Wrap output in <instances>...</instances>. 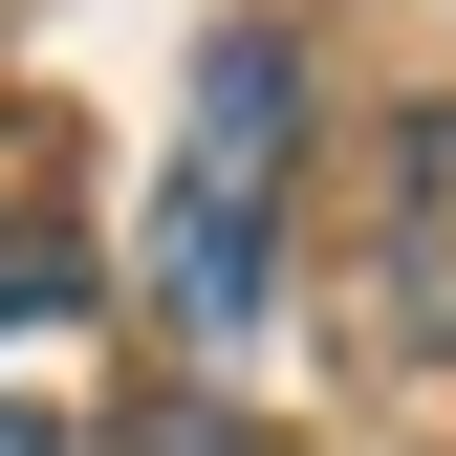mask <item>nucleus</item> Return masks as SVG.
I'll return each instance as SVG.
<instances>
[{
  "mask_svg": "<svg viewBox=\"0 0 456 456\" xmlns=\"http://www.w3.org/2000/svg\"><path fill=\"white\" fill-rule=\"evenodd\" d=\"M0 456H66V413H44V391H0Z\"/></svg>",
  "mask_w": 456,
  "mask_h": 456,
  "instance_id": "4",
  "label": "nucleus"
},
{
  "mask_svg": "<svg viewBox=\"0 0 456 456\" xmlns=\"http://www.w3.org/2000/svg\"><path fill=\"white\" fill-rule=\"evenodd\" d=\"M152 456H261V435L240 413H152Z\"/></svg>",
  "mask_w": 456,
  "mask_h": 456,
  "instance_id": "3",
  "label": "nucleus"
},
{
  "mask_svg": "<svg viewBox=\"0 0 456 456\" xmlns=\"http://www.w3.org/2000/svg\"><path fill=\"white\" fill-rule=\"evenodd\" d=\"M370 326L456 348V109H391V196H370Z\"/></svg>",
  "mask_w": 456,
  "mask_h": 456,
  "instance_id": "2",
  "label": "nucleus"
},
{
  "mask_svg": "<svg viewBox=\"0 0 456 456\" xmlns=\"http://www.w3.org/2000/svg\"><path fill=\"white\" fill-rule=\"evenodd\" d=\"M282 175H305V44L217 22L196 87H175V152H152V326L196 370H240L261 305H282Z\"/></svg>",
  "mask_w": 456,
  "mask_h": 456,
  "instance_id": "1",
  "label": "nucleus"
}]
</instances>
